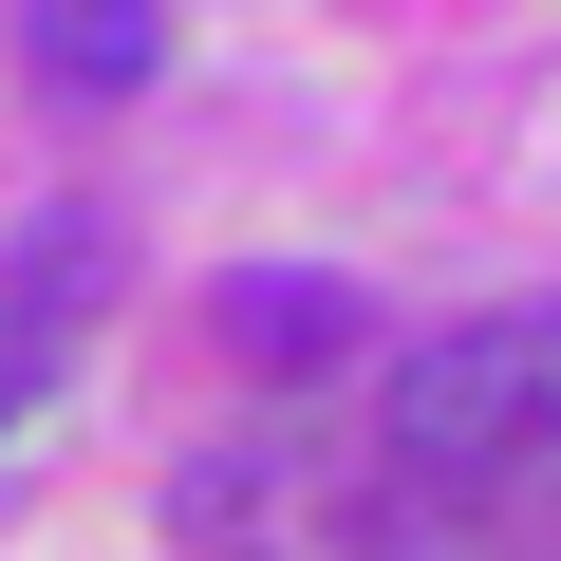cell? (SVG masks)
Listing matches in <instances>:
<instances>
[{"label":"cell","mask_w":561,"mask_h":561,"mask_svg":"<svg viewBox=\"0 0 561 561\" xmlns=\"http://www.w3.org/2000/svg\"><path fill=\"white\" fill-rule=\"evenodd\" d=\"M542 412H561V356L524 337V319H468V337H431L412 375H393V468L412 486H524V449H542Z\"/></svg>","instance_id":"6da1fadb"},{"label":"cell","mask_w":561,"mask_h":561,"mask_svg":"<svg viewBox=\"0 0 561 561\" xmlns=\"http://www.w3.org/2000/svg\"><path fill=\"white\" fill-rule=\"evenodd\" d=\"M206 337H225L243 375H319V356H356V337H375V300H356L337 262H243L225 300H206Z\"/></svg>","instance_id":"7a4b0ae2"},{"label":"cell","mask_w":561,"mask_h":561,"mask_svg":"<svg viewBox=\"0 0 561 561\" xmlns=\"http://www.w3.org/2000/svg\"><path fill=\"white\" fill-rule=\"evenodd\" d=\"M20 76L131 94V76H169V20H150V0H20Z\"/></svg>","instance_id":"3957f363"},{"label":"cell","mask_w":561,"mask_h":561,"mask_svg":"<svg viewBox=\"0 0 561 561\" xmlns=\"http://www.w3.org/2000/svg\"><path fill=\"white\" fill-rule=\"evenodd\" d=\"M94 300H113V243H94V225H38L20 262H0V337H20V356H57Z\"/></svg>","instance_id":"277c9868"},{"label":"cell","mask_w":561,"mask_h":561,"mask_svg":"<svg viewBox=\"0 0 561 561\" xmlns=\"http://www.w3.org/2000/svg\"><path fill=\"white\" fill-rule=\"evenodd\" d=\"M505 505H524V524L561 542V412H542V449H524V486H505Z\"/></svg>","instance_id":"5b68a950"},{"label":"cell","mask_w":561,"mask_h":561,"mask_svg":"<svg viewBox=\"0 0 561 561\" xmlns=\"http://www.w3.org/2000/svg\"><path fill=\"white\" fill-rule=\"evenodd\" d=\"M20 393H38V356H20V337H0V412H20Z\"/></svg>","instance_id":"8992f818"},{"label":"cell","mask_w":561,"mask_h":561,"mask_svg":"<svg viewBox=\"0 0 561 561\" xmlns=\"http://www.w3.org/2000/svg\"><path fill=\"white\" fill-rule=\"evenodd\" d=\"M542 356H561V319H542Z\"/></svg>","instance_id":"52a82bcc"}]
</instances>
